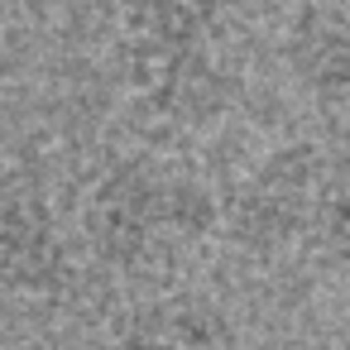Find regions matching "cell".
I'll use <instances>...</instances> for the list:
<instances>
[{"label": "cell", "mask_w": 350, "mask_h": 350, "mask_svg": "<svg viewBox=\"0 0 350 350\" xmlns=\"http://www.w3.org/2000/svg\"><path fill=\"white\" fill-rule=\"evenodd\" d=\"M120 68L149 125H211L240 96L226 0H135L120 29Z\"/></svg>", "instance_id": "obj_1"}, {"label": "cell", "mask_w": 350, "mask_h": 350, "mask_svg": "<svg viewBox=\"0 0 350 350\" xmlns=\"http://www.w3.org/2000/svg\"><path fill=\"white\" fill-rule=\"evenodd\" d=\"M221 226L216 197L159 159H125L101 173L87 202L92 250L135 278H159L197 254Z\"/></svg>", "instance_id": "obj_2"}, {"label": "cell", "mask_w": 350, "mask_h": 350, "mask_svg": "<svg viewBox=\"0 0 350 350\" xmlns=\"http://www.w3.org/2000/svg\"><path fill=\"white\" fill-rule=\"evenodd\" d=\"M340 168L326 163L312 144H288L269 154L221 211V226L235 245L254 254H283L297 245L340 250Z\"/></svg>", "instance_id": "obj_3"}, {"label": "cell", "mask_w": 350, "mask_h": 350, "mask_svg": "<svg viewBox=\"0 0 350 350\" xmlns=\"http://www.w3.org/2000/svg\"><path fill=\"white\" fill-rule=\"evenodd\" d=\"M68 283V245L34 178L0 183V288L53 297Z\"/></svg>", "instance_id": "obj_4"}, {"label": "cell", "mask_w": 350, "mask_h": 350, "mask_svg": "<svg viewBox=\"0 0 350 350\" xmlns=\"http://www.w3.org/2000/svg\"><path fill=\"white\" fill-rule=\"evenodd\" d=\"M120 350H240L226 312L202 293H163L130 312Z\"/></svg>", "instance_id": "obj_5"}, {"label": "cell", "mask_w": 350, "mask_h": 350, "mask_svg": "<svg viewBox=\"0 0 350 350\" xmlns=\"http://www.w3.org/2000/svg\"><path fill=\"white\" fill-rule=\"evenodd\" d=\"M288 68L297 72V82L321 96V101H340L345 96V77H350V49H345V15L331 0H312L297 10V20L288 25Z\"/></svg>", "instance_id": "obj_6"}]
</instances>
